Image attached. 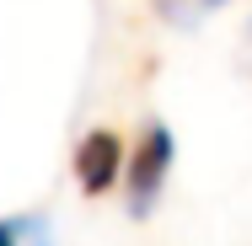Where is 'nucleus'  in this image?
<instances>
[{
	"label": "nucleus",
	"instance_id": "f03ea898",
	"mask_svg": "<svg viewBox=\"0 0 252 246\" xmlns=\"http://www.w3.org/2000/svg\"><path fill=\"white\" fill-rule=\"evenodd\" d=\"M118 166H124V139H118L113 129H92V134L75 145V177H81V188L92 198L118 182Z\"/></svg>",
	"mask_w": 252,
	"mask_h": 246
},
{
	"label": "nucleus",
	"instance_id": "20e7f679",
	"mask_svg": "<svg viewBox=\"0 0 252 246\" xmlns=\"http://www.w3.org/2000/svg\"><path fill=\"white\" fill-rule=\"evenodd\" d=\"M193 5H220V0H193Z\"/></svg>",
	"mask_w": 252,
	"mask_h": 246
},
{
	"label": "nucleus",
	"instance_id": "f257e3e1",
	"mask_svg": "<svg viewBox=\"0 0 252 246\" xmlns=\"http://www.w3.org/2000/svg\"><path fill=\"white\" fill-rule=\"evenodd\" d=\"M172 171V129L166 123H151L134 145V161H129V209L134 214H151V203L161 198V182Z\"/></svg>",
	"mask_w": 252,
	"mask_h": 246
},
{
	"label": "nucleus",
	"instance_id": "7ed1b4c3",
	"mask_svg": "<svg viewBox=\"0 0 252 246\" xmlns=\"http://www.w3.org/2000/svg\"><path fill=\"white\" fill-rule=\"evenodd\" d=\"M0 246H16V230L11 225H0Z\"/></svg>",
	"mask_w": 252,
	"mask_h": 246
}]
</instances>
